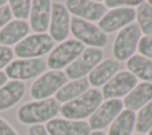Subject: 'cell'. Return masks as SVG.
Masks as SVG:
<instances>
[{
  "label": "cell",
  "instance_id": "1",
  "mask_svg": "<svg viewBox=\"0 0 152 135\" xmlns=\"http://www.w3.org/2000/svg\"><path fill=\"white\" fill-rule=\"evenodd\" d=\"M102 94L97 89L87 90L80 97L65 103L59 108L62 116L72 121H81L86 117L91 116V114L102 103Z\"/></svg>",
  "mask_w": 152,
  "mask_h": 135
},
{
  "label": "cell",
  "instance_id": "2",
  "mask_svg": "<svg viewBox=\"0 0 152 135\" xmlns=\"http://www.w3.org/2000/svg\"><path fill=\"white\" fill-rule=\"evenodd\" d=\"M58 111L59 103L56 98H45L20 105L17 111V117L21 123L33 126L51 120L58 114Z\"/></svg>",
  "mask_w": 152,
  "mask_h": 135
},
{
  "label": "cell",
  "instance_id": "3",
  "mask_svg": "<svg viewBox=\"0 0 152 135\" xmlns=\"http://www.w3.org/2000/svg\"><path fill=\"white\" fill-rule=\"evenodd\" d=\"M140 36L141 31L137 24H129L125 26L115 37L113 44V54L115 60H128L138 47Z\"/></svg>",
  "mask_w": 152,
  "mask_h": 135
},
{
  "label": "cell",
  "instance_id": "4",
  "mask_svg": "<svg viewBox=\"0 0 152 135\" xmlns=\"http://www.w3.org/2000/svg\"><path fill=\"white\" fill-rule=\"evenodd\" d=\"M70 28L71 33L83 45H89V47H103L107 44V36L103 33L96 25L82 20L80 18H71L70 20Z\"/></svg>",
  "mask_w": 152,
  "mask_h": 135
},
{
  "label": "cell",
  "instance_id": "5",
  "mask_svg": "<svg viewBox=\"0 0 152 135\" xmlns=\"http://www.w3.org/2000/svg\"><path fill=\"white\" fill-rule=\"evenodd\" d=\"M84 51V45L76 39H69L59 44L49 54L46 65L52 71H58L62 68L70 65L75 59H77Z\"/></svg>",
  "mask_w": 152,
  "mask_h": 135
},
{
  "label": "cell",
  "instance_id": "6",
  "mask_svg": "<svg viewBox=\"0 0 152 135\" xmlns=\"http://www.w3.org/2000/svg\"><path fill=\"white\" fill-rule=\"evenodd\" d=\"M53 46V40L49 34H31L19 41L14 47V54L21 59H32L48 53Z\"/></svg>",
  "mask_w": 152,
  "mask_h": 135
},
{
  "label": "cell",
  "instance_id": "7",
  "mask_svg": "<svg viewBox=\"0 0 152 135\" xmlns=\"http://www.w3.org/2000/svg\"><path fill=\"white\" fill-rule=\"evenodd\" d=\"M103 57V52L96 47H88L86 49L81 56L75 59L70 65L65 69V76L70 79H80L83 78L86 75L90 73L96 65L101 63Z\"/></svg>",
  "mask_w": 152,
  "mask_h": 135
},
{
  "label": "cell",
  "instance_id": "8",
  "mask_svg": "<svg viewBox=\"0 0 152 135\" xmlns=\"http://www.w3.org/2000/svg\"><path fill=\"white\" fill-rule=\"evenodd\" d=\"M66 83V76L62 71H50L43 73L31 86V96L34 99L50 98Z\"/></svg>",
  "mask_w": 152,
  "mask_h": 135
},
{
  "label": "cell",
  "instance_id": "9",
  "mask_svg": "<svg viewBox=\"0 0 152 135\" xmlns=\"http://www.w3.org/2000/svg\"><path fill=\"white\" fill-rule=\"evenodd\" d=\"M46 64L43 58L17 59L11 62L5 70V75L13 81H25L40 75Z\"/></svg>",
  "mask_w": 152,
  "mask_h": 135
},
{
  "label": "cell",
  "instance_id": "10",
  "mask_svg": "<svg viewBox=\"0 0 152 135\" xmlns=\"http://www.w3.org/2000/svg\"><path fill=\"white\" fill-rule=\"evenodd\" d=\"M137 85V77L128 71L115 73L102 88V97L106 99H118L126 96Z\"/></svg>",
  "mask_w": 152,
  "mask_h": 135
},
{
  "label": "cell",
  "instance_id": "11",
  "mask_svg": "<svg viewBox=\"0 0 152 135\" xmlns=\"http://www.w3.org/2000/svg\"><path fill=\"white\" fill-rule=\"evenodd\" d=\"M65 8L71 14L76 15L86 21L101 20L106 14V6L101 2L87 1V0H68L65 1Z\"/></svg>",
  "mask_w": 152,
  "mask_h": 135
},
{
  "label": "cell",
  "instance_id": "12",
  "mask_svg": "<svg viewBox=\"0 0 152 135\" xmlns=\"http://www.w3.org/2000/svg\"><path fill=\"white\" fill-rule=\"evenodd\" d=\"M49 31V36L55 41L63 43V40L66 39L70 32V15L65 6L61 4H53L51 6Z\"/></svg>",
  "mask_w": 152,
  "mask_h": 135
},
{
  "label": "cell",
  "instance_id": "13",
  "mask_svg": "<svg viewBox=\"0 0 152 135\" xmlns=\"http://www.w3.org/2000/svg\"><path fill=\"white\" fill-rule=\"evenodd\" d=\"M122 102L120 99H107L99 105V108L91 114L89 120L90 129H102L113 122L118 115L122 111Z\"/></svg>",
  "mask_w": 152,
  "mask_h": 135
},
{
  "label": "cell",
  "instance_id": "14",
  "mask_svg": "<svg viewBox=\"0 0 152 135\" xmlns=\"http://www.w3.org/2000/svg\"><path fill=\"white\" fill-rule=\"evenodd\" d=\"M135 19V11L132 7H120L107 12L99 22V28L103 33H110L124 28Z\"/></svg>",
  "mask_w": 152,
  "mask_h": 135
},
{
  "label": "cell",
  "instance_id": "15",
  "mask_svg": "<svg viewBox=\"0 0 152 135\" xmlns=\"http://www.w3.org/2000/svg\"><path fill=\"white\" fill-rule=\"evenodd\" d=\"M49 135H89V123L84 121H72L55 118L50 120L45 127Z\"/></svg>",
  "mask_w": 152,
  "mask_h": 135
},
{
  "label": "cell",
  "instance_id": "16",
  "mask_svg": "<svg viewBox=\"0 0 152 135\" xmlns=\"http://www.w3.org/2000/svg\"><path fill=\"white\" fill-rule=\"evenodd\" d=\"M51 17V1L34 0L31 4L30 25L37 33H44L50 25Z\"/></svg>",
  "mask_w": 152,
  "mask_h": 135
},
{
  "label": "cell",
  "instance_id": "17",
  "mask_svg": "<svg viewBox=\"0 0 152 135\" xmlns=\"http://www.w3.org/2000/svg\"><path fill=\"white\" fill-rule=\"evenodd\" d=\"M150 101H152V83L144 82L135 85L134 89L126 95L122 104L127 110L133 111L142 108Z\"/></svg>",
  "mask_w": 152,
  "mask_h": 135
},
{
  "label": "cell",
  "instance_id": "18",
  "mask_svg": "<svg viewBox=\"0 0 152 135\" xmlns=\"http://www.w3.org/2000/svg\"><path fill=\"white\" fill-rule=\"evenodd\" d=\"M30 26L26 21L13 20L10 21L0 30V44L2 46H8L21 41L28 34Z\"/></svg>",
  "mask_w": 152,
  "mask_h": 135
},
{
  "label": "cell",
  "instance_id": "19",
  "mask_svg": "<svg viewBox=\"0 0 152 135\" xmlns=\"http://www.w3.org/2000/svg\"><path fill=\"white\" fill-rule=\"evenodd\" d=\"M119 70V62L109 58L101 62L94 68V70L88 76V82L93 86L104 85Z\"/></svg>",
  "mask_w": 152,
  "mask_h": 135
},
{
  "label": "cell",
  "instance_id": "20",
  "mask_svg": "<svg viewBox=\"0 0 152 135\" xmlns=\"http://www.w3.org/2000/svg\"><path fill=\"white\" fill-rule=\"evenodd\" d=\"M25 94V84L20 81H11L0 88V111L18 103Z\"/></svg>",
  "mask_w": 152,
  "mask_h": 135
},
{
  "label": "cell",
  "instance_id": "21",
  "mask_svg": "<svg viewBox=\"0 0 152 135\" xmlns=\"http://www.w3.org/2000/svg\"><path fill=\"white\" fill-rule=\"evenodd\" d=\"M89 86V82L87 78H80L75 79L70 83H65L57 92H56V101L59 103H68L81 95H83Z\"/></svg>",
  "mask_w": 152,
  "mask_h": 135
},
{
  "label": "cell",
  "instance_id": "22",
  "mask_svg": "<svg viewBox=\"0 0 152 135\" xmlns=\"http://www.w3.org/2000/svg\"><path fill=\"white\" fill-rule=\"evenodd\" d=\"M127 68L135 77L152 83V60L141 54H133L127 60Z\"/></svg>",
  "mask_w": 152,
  "mask_h": 135
},
{
  "label": "cell",
  "instance_id": "23",
  "mask_svg": "<svg viewBox=\"0 0 152 135\" xmlns=\"http://www.w3.org/2000/svg\"><path fill=\"white\" fill-rule=\"evenodd\" d=\"M135 127V114L131 110H122L112 122L108 135H131Z\"/></svg>",
  "mask_w": 152,
  "mask_h": 135
},
{
  "label": "cell",
  "instance_id": "24",
  "mask_svg": "<svg viewBox=\"0 0 152 135\" xmlns=\"http://www.w3.org/2000/svg\"><path fill=\"white\" fill-rule=\"evenodd\" d=\"M135 18L138 20V26L140 31L146 34V37H152V6L147 1H142L137 11Z\"/></svg>",
  "mask_w": 152,
  "mask_h": 135
},
{
  "label": "cell",
  "instance_id": "25",
  "mask_svg": "<svg viewBox=\"0 0 152 135\" xmlns=\"http://www.w3.org/2000/svg\"><path fill=\"white\" fill-rule=\"evenodd\" d=\"M152 129V101L145 104L135 116V130L139 134L147 133Z\"/></svg>",
  "mask_w": 152,
  "mask_h": 135
},
{
  "label": "cell",
  "instance_id": "26",
  "mask_svg": "<svg viewBox=\"0 0 152 135\" xmlns=\"http://www.w3.org/2000/svg\"><path fill=\"white\" fill-rule=\"evenodd\" d=\"M8 4H10V9H11L12 15H14V18H17L18 20L25 21V19L30 17L32 1H28V0H11Z\"/></svg>",
  "mask_w": 152,
  "mask_h": 135
},
{
  "label": "cell",
  "instance_id": "27",
  "mask_svg": "<svg viewBox=\"0 0 152 135\" xmlns=\"http://www.w3.org/2000/svg\"><path fill=\"white\" fill-rule=\"evenodd\" d=\"M138 50L141 53V56L152 60V37L145 36L140 38L139 44H138Z\"/></svg>",
  "mask_w": 152,
  "mask_h": 135
},
{
  "label": "cell",
  "instance_id": "28",
  "mask_svg": "<svg viewBox=\"0 0 152 135\" xmlns=\"http://www.w3.org/2000/svg\"><path fill=\"white\" fill-rule=\"evenodd\" d=\"M13 58V51L8 46H0V69L7 66Z\"/></svg>",
  "mask_w": 152,
  "mask_h": 135
},
{
  "label": "cell",
  "instance_id": "29",
  "mask_svg": "<svg viewBox=\"0 0 152 135\" xmlns=\"http://www.w3.org/2000/svg\"><path fill=\"white\" fill-rule=\"evenodd\" d=\"M142 1L140 0H134V1H129V0H107L104 1V6L106 7H112V8H120L121 6H139Z\"/></svg>",
  "mask_w": 152,
  "mask_h": 135
},
{
  "label": "cell",
  "instance_id": "30",
  "mask_svg": "<svg viewBox=\"0 0 152 135\" xmlns=\"http://www.w3.org/2000/svg\"><path fill=\"white\" fill-rule=\"evenodd\" d=\"M12 18V13L10 9V6H2L0 7V28H2L5 25H7L10 22Z\"/></svg>",
  "mask_w": 152,
  "mask_h": 135
},
{
  "label": "cell",
  "instance_id": "31",
  "mask_svg": "<svg viewBox=\"0 0 152 135\" xmlns=\"http://www.w3.org/2000/svg\"><path fill=\"white\" fill-rule=\"evenodd\" d=\"M0 135H18V134L5 120L0 117Z\"/></svg>",
  "mask_w": 152,
  "mask_h": 135
},
{
  "label": "cell",
  "instance_id": "32",
  "mask_svg": "<svg viewBox=\"0 0 152 135\" xmlns=\"http://www.w3.org/2000/svg\"><path fill=\"white\" fill-rule=\"evenodd\" d=\"M28 135H49L43 124H33L28 129Z\"/></svg>",
  "mask_w": 152,
  "mask_h": 135
},
{
  "label": "cell",
  "instance_id": "33",
  "mask_svg": "<svg viewBox=\"0 0 152 135\" xmlns=\"http://www.w3.org/2000/svg\"><path fill=\"white\" fill-rule=\"evenodd\" d=\"M5 83H7V76L5 75V72L0 71V88H1Z\"/></svg>",
  "mask_w": 152,
  "mask_h": 135
},
{
  "label": "cell",
  "instance_id": "34",
  "mask_svg": "<svg viewBox=\"0 0 152 135\" xmlns=\"http://www.w3.org/2000/svg\"><path fill=\"white\" fill-rule=\"evenodd\" d=\"M89 135H106L103 131H101V130H94L93 133H90Z\"/></svg>",
  "mask_w": 152,
  "mask_h": 135
},
{
  "label": "cell",
  "instance_id": "35",
  "mask_svg": "<svg viewBox=\"0 0 152 135\" xmlns=\"http://www.w3.org/2000/svg\"><path fill=\"white\" fill-rule=\"evenodd\" d=\"M6 5V1L5 0H0V7H2V6H5Z\"/></svg>",
  "mask_w": 152,
  "mask_h": 135
},
{
  "label": "cell",
  "instance_id": "36",
  "mask_svg": "<svg viewBox=\"0 0 152 135\" xmlns=\"http://www.w3.org/2000/svg\"><path fill=\"white\" fill-rule=\"evenodd\" d=\"M147 2H148V4L151 5V6H152V0H150V1H147Z\"/></svg>",
  "mask_w": 152,
  "mask_h": 135
},
{
  "label": "cell",
  "instance_id": "37",
  "mask_svg": "<svg viewBox=\"0 0 152 135\" xmlns=\"http://www.w3.org/2000/svg\"><path fill=\"white\" fill-rule=\"evenodd\" d=\"M148 135H152V129H151V130L148 131Z\"/></svg>",
  "mask_w": 152,
  "mask_h": 135
},
{
  "label": "cell",
  "instance_id": "38",
  "mask_svg": "<svg viewBox=\"0 0 152 135\" xmlns=\"http://www.w3.org/2000/svg\"><path fill=\"white\" fill-rule=\"evenodd\" d=\"M135 135H144V134H135Z\"/></svg>",
  "mask_w": 152,
  "mask_h": 135
}]
</instances>
